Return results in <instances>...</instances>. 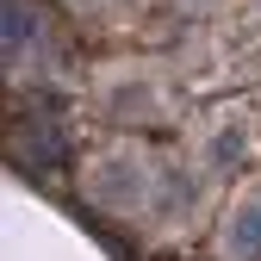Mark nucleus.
Returning <instances> with one entry per match:
<instances>
[{"mask_svg": "<svg viewBox=\"0 0 261 261\" xmlns=\"http://www.w3.org/2000/svg\"><path fill=\"white\" fill-rule=\"evenodd\" d=\"M218 249L224 261H261V187H243L230 212L218 224Z\"/></svg>", "mask_w": 261, "mask_h": 261, "instance_id": "f03ea898", "label": "nucleus"}, {"mask_svg": "<svg viewBox=\"0 0 261 261\" xmlns=\"http://www.w3.org/2000/svg\"><path fill=\"white\" fill-rule=\"evenodd\" d=\"M38 38H44L38 7H31V0H7V62H25V50Z\"/></svg>", "mask_w": 261, "mask_h": 261, "instance_id": "20e7f679", "label": "nucleus"}, {"mask_svg": "<svg viewBox=\"0 0 261 261\" xmlns=\"http://www.w3.org/2000/svg\"><path fill=\"white\" fill-rule=\"evenodd\" d=\"M243 149H249V130H243V124H230V118L212 124V137H205V168H212V174H230L237 162H243Z\"/></svg>", "mask_w": 261, "mask_h": 261, "instance_id": "7ed1b4c3", "label": "nucleus"}, {"mask_svg": "<svg viewBox=\"0 0 261 261\" xmlns=\"http://www.w3.org/2000/svg\"><path fill=\"white\" fill-rule=\"evenodd\" d=\"M75 7H100V0H75Z\"/></svg>", "mask_w": 261, "mask_h": 261, "instance_id": "39448f33", "label": "nucleus"}, {"mask_svg": "<svg viewBox=\"0 0 261 261\" xmlns=\"http://www.w3.org/2000/svg\"><path fill=\"white\" fill-rule=\"evenodd\" d=\"M193 7H199V0H193Z\"/></svg>", "mask_w": 261, "mask_h": 261, "instance_id": "423d86ee", "label": "nucleus"}, {"mask_svg": "<svg viewBox=\"0 0 261 261\" xmlns=\"http://www.w3.org/2000/svg\"><path fill=\"white\" fill-rule=\"evenodd\" d=\"M87 199L118 212V218H137L155 199V162L143 149H106L93 162V174H87Z\"/></svg>", "mask_w": 261, "mask_h": 261, "instance_id": "f257e3e1", "label": "nucleus"}]
</instances>
